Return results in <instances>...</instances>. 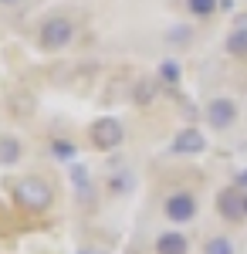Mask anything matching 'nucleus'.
<instances>
[{
	"mask_svg": "<svg viewBox=\"0 0 247 254\" xmlns=\"http://www.w3.org/2000/svg\"><path fill=\"white\" fill-rule=\"evenodd\" d=\"M14 200H17V207L31 210V214H44L55 203V190L44 176H24L14 183Z\"/></svg>",
	"mask_w": 247,
	"mask_h": 254,
	"instance_id": "f257e3e1",
	"label": "nucleus"
},
{
	"mask_svg": "<svg viewBox=\"0 0 247 254\" xmlns=\"http://www.w3.org/2000/svg\"><path fill=\"white\" fill-rule=\"evenodd\" d=\"M75 38V24L68 17H51L41 24V48L44 51H61V48H68Z\"/></svg>",
	"mask_w": 247,
	"mask_h": 254,
	"instance_id": "f03ea898",
	"label": "nucleus"
},
{
	"mask_svg": "<svg viewBox=\"0 0 247 254\" xmlns=\"http://www.w3.org/2000/svg\"><path fill=\"white\" fill-rule=\"evenodd\" d=\"M88 136L95 142V149H115V146H122L125 129H122L119 119H95L92 129H88Z\"/></svg>",
	"mask_w": 247,
	"mask_h": 254,
	"instance_id": "7ed1b4c3",
	"label": "nucleus"
},
{
	"mask_svg": "<svg viewBox=\"0 0 247 254\" xmlns=\"http://www.w3.org/2000/svg\"><path fill=\"white\" fill-rule=\"evenodd\" d=\"M217 210H220V217L230 220V224H237L241 217H247V196L241 193V187L220 190V196H217Z\"/></svg>",
	"mask_w": 247,
	"mask_h": 254,
	"instance_id": "20e7f679",
	"label": "nucleus"
},
{
	"mask_svg": "<svg viewBox=\"0 0 247 254\" xmlns=\"http://www.w3.org/2000/svg\"><path fill=\"white\" fill-rule=\"evenodd\" d=\"M163 214L170 217L173 224H186V220H193L196 217V196L193 193H170L166 196V203H163Z\"/></svg>",
	"mask_w": 247,
	"mask_h": 254,
	"instance_id": "39448f33",
	"label": "nucleus"
},
{
	"mask_svg": "<svg viewBox=\"0 0 247 254\" xmlns=\"http://www.w3.org/2000/svg\"><path fill=\"white\" fill-rule=\"evenodd\" d=\"M207 122L213 129H230L237 122V105L230 98H213L207 105Z\"/></svg>",
	"mask_w": 247,
	"mask_h": 254,
	"instance_id": "423d86ee",
	"label": "nucleus"
},
{
	"mask_svg": "<svg viewBox=\"0 0 247 254\" xmlns=\"http://www.w3.org/2000/svg\"><path fill=\"white\" fill-rule=\"evenodd\" d=\"M203 149H207V139H203L200 129H180L176 139H173V153L176 156H196Z\"/></svg>",
	"mask_w": 247,
	"mask_h": 254,
	"instance_id": "0eeeda50",
	"label": "nucleus"
},
{
	"mask_svg": "<svg viewBox=\"0 0 247 254\" xmlns=\"http://www.w3.org/2000/svg\"><path fill=\"white\" fill-rule=\"evenodd\" d=\"M186 251H190V241L180 231H166V234L156 237V254H186Z\"/></svg>",
	"mask_w": 247,
	"mask_h": 254,
	"instance_id": "6e6552de",
	"label": "nucleus"
},
{
	"mask_svg": "<svg viewBox=\"0 0 247 254\" xmlns=\"http://www.w3.org/2000/svg\"><path fill=\"white\" fill-rule=\"evenodd\" d=\"M24 156V146L14 136H0V166H14Z\"/></svg>",
	"mask_w": 247,
	"mask_h": 254,
	"instance_id": "1a4fd4ad",
	"label": "nucleus"
},
{
	"mask_svg": "<svg viewBox=\"0 0 247 254\" xmlns=\"http://www.w3.org/2000/svg\"><path fill=\"white\" fill-rule=\"evenodd\" d=\"M227 51L234 58H247V27H237L227 38Z\"/></svg>",
	"mask_w": 247,
	"mask_h": 254,
	"instance_id": "9d476101",
	"label": "nucleus"
},
{
	"mask_svg": "<svg viewBox=\"0 0 247 254\" xmlns=\"http://www.w3.org/2000/svg\"><path fill=\"white\" fill-rule=\"evenodd\" d=\"M186 7H190V14H196V17H210L217 10V0H186Z\"/></svg>",
	"mask_w": 247,
	"mask_h": 254,
	"instance_id": "9b49d317",
	"label": "nucleus"
},
{
	"mask_svg": "<svg viewBox=\"0 0 247 254\" xmlns=\"http://www.w3.org/2000/svg\"><path fill=\"white\" fill-rule=\"evenodd\" d=\"M203 251H207V254H234V244H230L227 237H210Z\"/></svg>",
	"mask_w": 247,
	"mask_h": 254,
	"instance_id": "f8f14e48",
	"label": "nucleus"
},
{
	"mask_svg": "<svg viewBox=\"0 0 247 254\" xmlns=\"http://www.w3.org/2000/svg\"><path fill=\"white\" fill-rule=\"evenodd\" d=\"M159 78L166 81V85H176V81H180V64H176V61H163V64H159Z\"/></svg>",
	"mask_w": 247,
	"mask_h": 254,
	"instance_id": "ddd939ff",
	"label": "nucleus"
},
{
	"mask_svg": "<svg viewBox=\"0 0 247 254\" xmlns=\"http://www.w3.org/2000/svg\"><path fill=\"white\" fill-rule=\"evenodd\" d=\"M51 153H58V159H71L75 156V146L64 142V139H55V142H51Z\"/></svg>",
	"mask_w": 247,
	"mask_h": 254,
	"instance_id": "4468645a",
	"label": "nucleus"
},
{
	"mask_svg": "<svg viewBox=\"0 0 247 254\" xmlns=\"http://www.w3.org/2000/svg\"><path fill=\"white\" fill-rule=\"evenodd\" d=\"M237 183H241V187H247V170H244L241 176H237Z\"/></svg>",
	"mask_w": 247,
	"mask_h": 254,
	"instance_id": "2eb2a0df",
	"label": "nucleus"
},
{
	"mask_svg": "<svg viewBox=\"0 0 247 254\" xmlns=\"http://www.w3.org/2000/svg\"><path fill=\"white\" fill-rule=\"evenodd\" d=\"M0 3H17V0H0Z\"/></svg>",
	"mask_w": 247,
	"mask_h": 254,
	"instance_id": "dca6fc26",
	"label": "nucleus"
},
{
	"mask_svg": "<svg viewBox=\"0 0 247 254\" xmlns=\"http://www.w3.org/2000/svg\"><path fill=\"white\" fill-rule=\"evenodd\" d=\"M81 254H92V251H81Z\"/></svg>",
	"mask_w": 247,
	"mask_h": 254,
	"instance_id": "f3484780",
	"label": "nucleus"
}]
</instances>
